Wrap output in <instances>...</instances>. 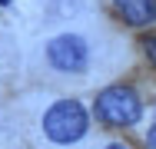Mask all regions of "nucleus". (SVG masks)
<instances>
[{
  "label": "nucleus",
  "mask_w": 156,
  "mask_h": 149,
  "mask_svg": "<svg viewBox=\"0 0 156 149\" xmlns=\"http://www.w3.org/2000/svg\"><path fill=\"white\" fill-rule=\"evenodd\" d=\"M47 57L60 73H80L87 66V43L80 36H73V33H63V36H57L50 43Z\"/></svg>",
  "instance_id": "obj_3"
},
{
  "label": "nucleus",
  "mask_w": 156,
  "mask_h": 149,
  "mask_svg": "<svg viewBox=\"0 0 156 149\" xmlns=\"http://www.w3.org/2000/svg\"><path fill=\"white\" fill-rule=\"evenodd\" d=\"M106 149H129V146H123V143H113V146H106Z\"/></svg>",
  "instance_id": "obj_7"
},
{
  "label": "nucleus",
  "mask_w": 156,
  "mask_h": 149,
  "mask_svg": "<svg viewBox=\"0 0 156 149\" xmlns=\"http://www.w3.org/2000/svg\"><path fill=\"white\" fill-rule=\"evenodd\" d=\"M146 57H150V63H156V36L146 40Z\"/></svg>",
  "instance_id": "obj_5"
},
{
  "label": "nucleus",
  "mask_w": 156,
  "mask_h": 149,
  "mask_svg": "<svg viewBox=\"0 0 156 149\" xmlns=\"http://www.w3.org/2000/svg\"><path fill=\"white\" fill-rule=\"evenodd\" d=\"M146 143H150V149H156V123L150 126V136H146Z\"/></svg>",
  "instance_id": "obj_6"
},
{
  "label": "nucleus",
  "mask_w": 156,
  "mask_h": 149,
  "mask_svg": "<svg viewBox=\"0 0 156 149\" xmlns=\"http://www.w3.org/2000/svg\"><path fill=\"white\" fill-rule=\"evenodd\" d=\"M43 133L53 143H76L87 133V109L76 99H60L47 109L43 116Z\"/></svg>",
  "instance_id": "obj_1"
},
{
  "label": "nucleus",
  "mask_w": 156,
  "mask_h": 149,
  "mask_svg": "<svg viewBox=\"0 0 156 149\" xmlns=\"http://www.w3.org/2000/svg\"><path fill=\"white\" fill-rule=\"evenodd\" d=\"M129 27H146L156 20V0H113Z\"/></svg>",
  "instance_id": "obj_4"
},
{
  "label": "nucleus",
  "mask_w": 156,
  "mask_h": 149,
  "mask_svg": "<svg viewBox=\"0 0 156 149\" xmlns=\"http://www.w3.org/2000/svg\"><path fill=\"white\" fill-rule=\"evenodd\" d=\"M96 116L106 126H133L143 116V103L129 86H110L96 96Z\"/></svg>",
  "instance_id": "obj_2"
},
{
  "label": "nucleus",
  "mask_w": 156,
  "mask_h": 149,
  "mask_svg": "<svg viewBox=\"0 0 156 149\" xmlns=\"http://www.w3.org/2000/svg\"><path fill=\"white\" fill-rule=\"evenodd\" d=\"M0 3H10V0H0Z\"/></svg>",
  "instance_id": "obj_8"
}]
</instances>
